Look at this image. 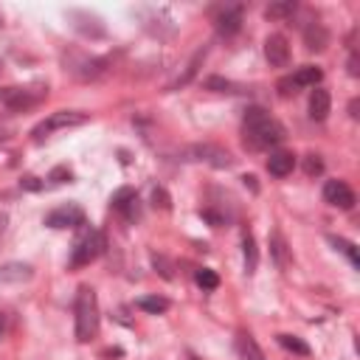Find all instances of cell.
I'll return each mask as SVG.
<instances>
[{"mask_svg":"<svg viewBox=\"0 0 360 360\" xmlns=\"http://www.w3.org/2000/svg\"><path fill=\"white\" fill-rule=\"evenodd\" d=\"M242 129H245V146L250 149H267L284 141V127L262 107H248L245 118H242Z\"/></svg>","mask_w":360,"mask_h":360,"instance_id":"cell-1","label":"cell"},{"mask_svg":"<svg viewBox=\"0 0 360 360\" xmlns=\"http://www.w3.org/2000/svg\"><path fill=\"white\" fill-rule=\"evenodd\" d=\"M73 312H76V340L79 343L93 340L98 335V298H96L93 287H87V284L79 287Z\"/></svg>","mask_w":360,"mask_h":360,"instance_id":"cell-2","label":"cell"},{"mask_svg":"<svg viewBox=\"0 0 360 360\" xmlns=\"http://www.w3.org/2000/svg\"><path fill=\"white\" fill-rule=\"evenodd\" d=\"M104 250V233L98 228H82V233L73 242V253H70V264L73 267H84L90 262H96Z\"/></svg>","mask_w":360,"mask_h":360,"instance_id":"cell-3","label":"cell"},{"mask_svg":"<svg viewBox=\"0 0 360 360\" xmlns=\"http://www.w3.org/2000/svg\"><path fill=\"white\" fill-rule=\"evenodd\" d=\"M84 121H87V112H79V110H56V112H51L45 121H39V124L31 129V138H34V141H42V138H48V135L56 132V129L79 127V124H84Z\"/></svg>","mask_w":360,"mask_h":360,"instance_id":"cell-4","label":"cell"},{"mask_svg":"<svg viewBox=\"0 0 360 360\" xmlns=\"http://www.w3.org/2000/svg\"><path fill=\"white\" fill-rule=\"evenodd\" d=\"M65 70L70 76H76L79 82H93L104 73V59H96V56H87L82 51H70L65 56Z\"/></svg>","mask_w":360,"mask_h":360,"instance_id":"cell-5","label":"cell"},{"mask_svg":"<svg viewBox=\"0 0 360 360\" xmlns=\"http://www.w3.org/2000/svg\"><path fill=\"white\" fill-rule=\"evenodd\" d=\"M186 160H200V163H208L214 169H228L233 163L231 152L217 146V143H194L186 149Z\"/></svg>","mask_w":360,"mask_h":360,"instance_id":"cell-6","label":"cell"},{"mask_svg":"<svg viewBox=\"0 0 360 360\" xmlns=\"http://www.w3.org/2000/svg\"><path fill=\"white\" fill-rule=\"evenodd\" d=\"M39 101V93L28 87H0V107L8 112H25Z\"/></svg>","mask_w":360,"mask_h":360,"instance_id":"cell-7","label":"cell"},{"mask_svg":"<svg viewBox=\"0 0 360 360\" xmlns=\"http://www.w3.org/2000/svg\"><path fill=\"white\" fill-rule=\"evenodd\" d=\"M68 20H70V25H73L82 37L98 39V37H104V34H107V28H104L101 17H98V14H93V11H84V8H68Z\"/></svg>","mask_w":360,"mask_h":360,"instance_id":"cell-8","label":"cell"},{"mask_svg":"<svg viewBox=\"0 0 360 360\" xmlns=\"http://www.w3.org/2000/svg\"><path fill=\"white\" fill-rule=\"evenodd\" d=\"M45 225L48 228H56V231H62V228H79V225H84V211L76 202L59 205V208H53L45 217Z\"/></svg>","mask_w":360,"mask_h":360,"instance_id":"cell-9","label":"cell"},{"mask_svg":"<svg viewBox=\"0 0 360 360\" xmlns=\"http://www.w3.org/2000/svg\"><path fill=\"white\" fill-rule=\"evenodd\" d=\"M323 200H326L329 205H335V208H343V211L354 208V191H352L343 180H326V186H323Z\"/></svg>","mask_w":360,"mask_h":360,"instance_id":"cell-10","label":"cell"},{"mask_svg":"<svg viewBox=\"0 0 360 360\" xmlns=\"http://www.w3.org/2000/svg\"><path fill=\"white\" fill-rule=\"evenodd\" d=\"M110 205L127 219V222H135L138 217H141V208H138V194L129 188V186H124V188H118L115 194H112V200H110Z\"/></svg>","mask_w":360,"mask_h":360,"instance_id":"cell-11","label":"cell"},{"mask_svg":"<svg viewBox=\"0 0 360 360\" xmlns=\"http://www.w3.org/2000/svg\"><path fill=\"white\" fill-rule=\"evenodd\" d=\"M264 56H267V62L273 68H284L290 62V45H287V39L281 34H270L264 39Z\"/></svg>","mask_w":360,"mask_h":360,"instance_id":"cell-12","label":"cell"},{"mask_svg":"<svg viewBox=\"0 0 360 360\" xmlns=\"http://www.w3.org/2000/svg\"><path fill=\"white\" fill-rule=\"evenodd\" d=\"M242 28V6H225L217 14V34L219 37H233Z\"/></svg>","mask_w":360,"mask_h":360,"instance_id":"cell-13","label":"cell"},{"mask_svg":"<svg viewBox=\"0 0 360 360\" xmlns=\"http://www.w3.org/2000/svg\"><path fill=\"white\" fill-rule=\"evenodd\" d=\"M292 166H295V155L287 152V149H278V152H273V155L267 158V172H270L273 177H287V174L292 172Z\"/></svg>","mask_w":360,"mask_h":360,"instance_id":"cell-14","label":"cell"},{"mask_svg":"<svg viewBox=\"0 0 360 360\" xmlns=\"http://www.w3.org/2000/svg\"><path fill=\"white\" fill-rule=\"evenodd\" d=\"M304 45L307 51H326L329 45V31L321 25V22H309L304 28Z\"/></svg>","mask_w":360,"mask_h":360,"instance_id":"cell-15","label":"cell"},{"mask_svg":"<svg viewBox=\"0 0 360 360\" xmlns=\"http://www.w3.org/2000/svg\"><path fill=\"white\" fill-rule=\"evenodd\" d=\"M31 276H34V270L25 262H8V264L0 267V281H8V284H22Z\"/></svg>","mask_w":360,"mask_h":360,"instance_id":"cell-16","label":"cell"},{"mask_svg":"<svg viewBox=\"0 0 360 360\" xmlns=\"http://www.w3.org/2000/svg\"><path fill=\"white\" fill-rule=\"evenodd\" d=\"M329 107H332V98H329V90L323 87H315L312 96H309V118L315 121H323L329 115Z\"/></svg>","mask_w":360,"mask_h":360,"instance_id":"cell-17","label":"cell"},{"mask_svg":"<svg viewBox=\"0 0 360 360\" xmlns=\"http://www.w3.org/2000/svg\"><path fill=\"white\" fill-rule=\"evenodd\" d=\"M270 256H273L276 267H281V270H287V267H290V262H292L290 248H287V239H284L278 231H273V233H270Z\"/></svg>","mask_w":360,"mask_h":360,"instance_id":"cell-18","label":"cell"},{"mask_svg":"<svg viewBox=\"0 0 360 360\" xmlns=\"http://www.w3.org/2000/svg\"><path fill=\"white\" fill-rule=\"evenodd\" d=\"M236 352H239L242 360H267L264 352L259 349V343H256L248 332H239V335H236Z\"/></svg>","mask_w":360,"mask_h":360,"instance_id":"cell-19","label":"cell"},{"mask_svg":"<svg viewBox=\"0 0 360 360\" xmlns=\"http://www.w3.org/2000/svg\"><path fill=\"white\" fill-rule=\"evenodd\" d=\"M290 79H292V84H295V87H315V84L323 79V70H321V68H315V65H304V68H298Z\"/></svg>","mask_w":360,"mask_h":360,"instance_id":"cell-20","label":"cell"},{"mask_svg":"<svg viewBox=\"0 0 360 360\" xmlns=\"http://www.w3.org/2000/svg\"><path fill=\"white\" fill-rule=\"evenodd\" d=\"M205 53H208V48H200L194 56H191V62H188V68H186V73L183 76H177L172 84H169V90H174V87H183V84H188L191 79H194V73H197V68H200V62L205 59Z\"/></svg>","mask_w":360,"mask_h":360,"instance_id":"cell-21","label":"cell"},{"mask_svg":"<svg viewBox=\"0 0 360 360\" xmlns=\"http://www.w3.org/2000/svg\"><path fill=\"white\" fill-rule=\"evenodd\" d=\"M326 239H329V245H332L335 250H340V253H343V256L349 259V264H352V267H357V264H360V259H357V248H354V242H349V239H343V236H332V233H329Z\"/></svg>","mask_w":360,"mask_h":360,"instance_id":"cell-22","label":"cell"},{"mask_svg":"<svg viewBox=\"0 0 360 360\" xmlns=\"http://www.w3.org/2000/svg\"><path fill=\"white\" fill-rule=\"evenodd\" d=\"M242 256H245V270L248 273H256V264H259V250H256V242L250 233L242 236Z\"/></svg>","mask_w":360,"mask_h":360,"instance_id":"cell-23","label":"cell"},{"mask_svg":"<svg viewBox=\"0 0 360 360\" xmlns=\"http://www.w3.org/2000/svg\"><path fill=\"white\" fill-rule=\"evenodd\" d=\"M292 11H295V3L292 0H278V3H270L264 8V17L267 20H287Z\"/></svg>","mask_w":360,"mask_h":360,"instance_id":"cell-24","label":"cell"},{"mask_svg":"<svg viewBox=\"0 0 360 360\" xmlns=\"http://www.w3.org/2000/svg\"><path fill=\"white\" fill-rule=\"evenodd\" d=\"M276 340H278L281 349H287V352H292V354H301V357L309 354V346H307L301 338H295V335H276Z\"/></svg>","mask_w":360,"mask_h":360,"instance_id":"cell-25","label":"cell"},{"mask_svg":"<svg viewBox=\"0 0 360 360\" xmlns=\"http://www.w3.org/2000/svg\"><path fill=\"white\" fill-rule=\"evenodd\" d=\"M138 307H141L143 312L160 315V312H166V309H169V301H166L163 295H143V298H138Z\"/></svg>","mask_w":360,"mask_h":360,"instance_id":"cell-26","label":"cell"},{"mask_svg":"<svg viewBox=\"0 0 360 360\" xmlns=\"http://www.w3.org/2000/svg\"><path fill=\"white\" fill-rule=\"evenodd\" d=\"M205 87H208V90H217V93H242V90H245V87H239V84H233V82H228V79H222V76L205 79Z\"/></svg>","mask_w":360,"mask_h":360,"instance_id":"cell-27","label":"cell"},{"mask_svg":"<svg viewBox=\"0 0 360 360\" xmlns=\"http://www.w3.org/2000/svg\"><path fill=\"white\" fill-rule=\"evenodd\" d=\"M194 278H197V284H200L202 290H217V287H219V276H217L214 270H208V267L197 270V273H194Z\"/></svg>","mask_w":360,"mask_h":360,"instance_id":"cell-28","label":"cell"},{"mask_svg":"<svg viewBox=\"0 0 360 360\" xmlns=\"http://www.w3.org/2000/svg\"><path fill=\"white\" fill-rule=\"evenodd\" d=\"M152 264H155V270L163 276V278H172L174 273H172V262L166 259V256H160V253H152Z\"/></svg>","mask_w":360,"mask_h":360,"instance_id":"cell-29","label":"cell"},{"mask_svg":"<svg viewBox=\"0 0 360 360\" xmlns=\"http://www.w3.org/2000/svg\"><path fill=\"white\" fill-rule=\"evenodd\" d=\"M304 172H307V177L321 174V172H323V160H321L318 155H307V160H304Z\"/></svg>","mask_w":360,"mask_h":360,"instance_id":"cell-30","label":"cell"},{"mask_svg":"<svg viewBox=\"0 0 360 360\" xmlns=\"http://www.w3.org/2000/svg\"><path fill=\"white\" fill-rule=\"evenodd\" d=\"M152 202H155V208H163V211H169V208H172V200H169V191H166L163 186H158V188L152 191Z\"/></svg>","mask_w":360,"mask_h":360,"instance_id":"cell-31","label":"cell"},{"mask_svg":"<svg viewBox=\"0 0 360 360\" xmlns=\"http://www.w3.org/2000/svg\"><path fill=\"white\" fill-rule=\"evenodd\" d=\"M48 180H51V183H65V180H70V169H68V166H56V169L48 174Z\"/></svg>","mask_w":360,"mask_h":360,"instance_id":"cell-32","label":"cell"},{"mask_svg":"<svg viewBox=\"0 0 360 360\" xmlns=\"http://www.w3.org/2000/svg\"><path fill=\"white\" fill-rule=\"evenodd\" d=\"M295 90H298V87H295V84H292V79H290V76H287V79H281V82H278V93H281V96H292V93H295Z\"/></svg>","mask_w":360,"mask_h":360,"instance_id":"cell-33","label":"cell"},{"mask_svg":"<svg viewBox=\"0 0 360 360\" xmlns=\"http://www.w3.org/2000/svg\"><path fill=\"white\" fill-rule=\"evenodd\" d=\"M22 188H28V191H37V188H42V183H39L37 177H31V174H28V177H22Z\"/></svg>","mask_w":360,"mask_h":360,"instance_id":"cell-34","label":"cell"},{"mask_svg":"<svg viewBox=\"0 0 360 360\" xmlns=\"http://www.w3.org/2000/svg\"><path fill=\"white\" fill-rule=\"evenodd\" d=\"M349 73H352V76H360V68H357V53H352V56H349Z\"/></svg>","mask_w":360,"mask_h":360,"instance_id":"cell-35","label":"cell"},{"mask_svg":"<svg viewBox=\"0 0 360 360\" xmlns=\"http://www.w3.org/2000/svg\"><path fill=\"white\" fill-rule=\"evenodd\" d=\"M242 183H245V186H250V191H256V177H253V174H245V177H242Z\"/></svg>","mask_w":360,"mask_h":360,"instance_id":"cell-36","label":"cell"},{"mask_svg":"<svg viewBox=\"0 0 360 360\" xmlns=\"http://www.w3.org/2000/svg\"><path fill=\"white\" fill-rule=\"evenodd\" d=\"M6 225H8V217H6V214H0V239L6 236Z\"/></svg>","mask_w":360,"mask_h":360,"instance_id":"cell-37","label":"cell"},{"mask_svg":"<svg viewBox=\"0 0 360 360\" xmlns=\"http://www.w3.org/2000/svg\"><path fill=\"white\" fill-rule=\"evenodd\" d=\"M349 115H352V118L360 115V112H357V98H352V104H349Z\"/></svg>","mask_w":360,"mask_h":360,"instance_id":"cell-38","label":"cell"},{"mask_svg":"<svg viewBox=\"0 0 360 360\" xmlns=\"http://www.w3.org/2000/svg\"><path fill=\"white\" fill-rule=\"evenodd\" d=\"M3 332H6V318H3V312H0V338H3Z\"/></svg>","mask_w":360,"mask_h":360,"instance_id":"cell-39","label":"cell"},{"mask_svg":"<svg viewBox=\"0 0 360 360\" xmlns=\"http://www.w3.org/2000/svg\"><path fill=\"white\" fill-rule=\"evenodd\" d=\"M188 360H197V357H194V354H191V357H188Z\"/></svg>","mask_w":360,"mask_h":360,"instance_id":"cell-40","label":"cell"},{"mask_svg":"<svg viewBox=\"0 0 360 360\" xmlns=\"http://www.w3.org/2000/svg\"><path fill=\"white\" fill-rule=\"evenodd\" d=\"M0 25H3V14H0Z\"/></svg>","mask_w":360,"mask_h":360,"instance_id":"cell-41","label":"cell"}]
</instances>
